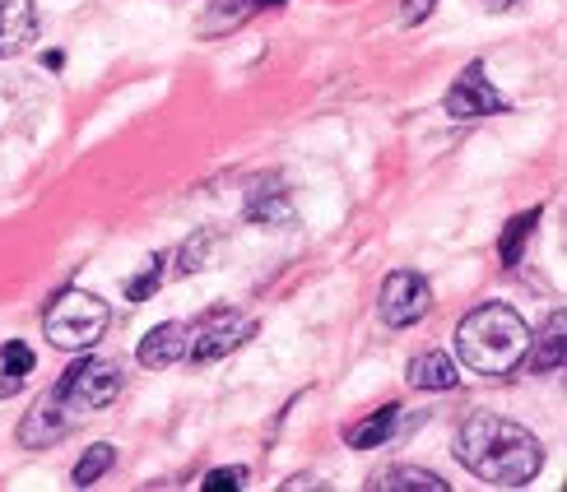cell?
Here are the masks:
<instances>
[{"instance_id":"5bb4252c","label":"cell","mask_w":567,"mask_h":492,"mask_svg":"<svg viewBox=\"0 0 567 492\" xmlns=\"http://www.w3.org/2000/svg\"><path fill=\"white\" fill-rule=\"evenodd\" d=\"M247 223H261V228H289L298 214H293V205H289V196L279 191V181H266L261 191H251V200H247Z\"/></svg>"},{"instance_id":"9c48e42d","label":"cell","mask_w":567,"mask_h":492,"mask_svg":"<svg viewBox=\"0 0 567 492\" xmlns=\"http://www.w3.org/2000/svg\"><path fill=\"white\" fill-rule=\"evenodd\" d=\"M65 405L61 400H38L29 414H23V423H19V447H29V451H47V447H56V441L65 437Z\"/></svg>"},{"instance_id":"277c9868","label":"cell","mask_w":567,"mask_h":492,"mask_svg":"<svg viewBox=\"0 0 567 492\" xmlns=\"http://www.w3.org/2000/svg\"><path fill=\"white\" fill-rule=\"evenodd\" d=\"M116 395H122V367H116L112 358H75L61 371L52 400L93 414V409H107Z\"/></svg>"},{"instance_id":"e0dca14e","label":"cell","mask_w":567,"mask_h":492,"mask_svg":"<svg viewBox=\"0 0 567 492\" xmlns=\"http://www.w3.org/2000/svg\"><path fill=\"white\" fill-rule=\"evenodd\" d=\"M539 219H545V209L530 205L522 219H512V223L503 228V238H498V261H503L507 270L522 265V255H526V247H530V232L539 228Z\"/></svg>"},{"instance_id":"30bf717a","label":"cell","mask_w":567,"mask_h":492,"mask_svg":"<svg viewBox=\"0 0 567 492\" xmlns=\"http://www.w3.org/2000/svg\"><path fill=\"white\" fill-rule=\"evenodd\" d=\"M410 386L414 390H456L461 367L452 354H442V348H423V354L410 363Z\"/></svg>"},{"instance_id":"4fadbf2b","label":"cell","mask_w":567,"mask_h":492,"mask_svg":"<svg viewBox=\"0 0 567 492\" xmlns=\"http://www.w3.org/2000/svg\"><path fill=\"white\" fill-rule=\"evenodd\" d=\"M38 33V10L33 0H0V56L29 46V38Z\"/></svg>"},{"instance_id":"52a82bcc","label":"cell","mask_w":567,"mask_h":492,"mask_svg":"<svg viewBox=\"0 0 567 492\" xmlns=\"http://www.w3.org/2000/svg\"><path fill=\"white\" fill-rule=\"evenodd\" d=\"M442 107H446V116H456V122H475V116H498V112H507V98L488 84L484 61H470L461 75L452 80V88H446Z\"/></svg>"},{"instance_id":"44dd1931","label":"cell","mask_w":567,"mask_h":492,"mask_svg":"<svg viewBox=\"0 0 567 492\" xmlns=\"http://www.w3.org/2000/svg\"><path fill=\"white\" fill-rule=\"evenodd\" d=\"M158 265H163V255L154 251L150 261H145V270H140V274L131 279V284H126V297H131V302H145V297H154V293H158Z\"/></svg>"},{"instance_id":"6da1fadb","label":"cell","mask_w":567,"mask_h":492,"mask_svg":"<svg viewBox=\"0 0 567 492\" xmlns=\"http://www.w3.org/2000/svg\"><path fill=\"white\" fill-rule=\"evenodd\" d=\"M456 460L484 483L522 488L539 474L545 447L535 441L530 428L512 423V418H503V414L480 409V414H470L461 423V432H456Z\"/></svg>"},{"instance_id":"8992f818","label":"cell","mask_w":567,"mask_h":492,"mask_svg":"<svg viewBox=\"0 0 567 492\" xmlns=\"http://www.w3.org/2000/svg\"><path fill=\"white\" fill-rule=\"evenodd\" d=\"M256 316H247V312H215V316H205L200 321V331L192 335V348H186V358H196V363H219V358H228L233 348H243L247 339H256Z\"/></svg>"},{"instance_id":"d6986e66","label":"cell","mask_w":567,"mask_h":492,"mask_svg":"<svg viewBox=\"0 0 567 492\" xmlns=\"http://www.w3.org/2000/svg\"><path fill=\"white\" fill-rule=\"evenodd\" d=\"M368 488H377V492H391V488H423V492H446V479H442V474H429V470H414V464H395V470L377 474Z\"/></svg>"},{"instance_id":"603a6c76","label":"cell","mask_w":567,"mask_h":492,"mask_svg":"<svg viewBox=\"0 0 567 492\" xmlns=\"http://www.w3.org/2000/svg\"><path fill=\"white\" fill-rule=\"evenodd\" d=\"M433 6H437V0H405V6H400V19H405V29H414V23L429 19Z\"/></svg>"},{"instance_id":"cb8c5ba5","label":"cell","mask_w":567,"mask_h":492,"mask_svg":"<svg viewBox=\"0 0 567 492\" xmlns=\"http://www.w3.org/2000/svg\"><path fill=\"white\" fill-rule=\"evenodd\" d=\"M293 488H317V479H307V474H298V479H284V492H293Z\"/></svg>"},{"instance_id":"7c38bea8","label":"cell","mask_w":567,"mask_h":492,"mask_svg":"<svg viewBox=\"0 0 567 492\" xmlns=\"http://www.w3.org/2000/svg\"><path fill=\"white\" fill-rule=\"evenodd\" d=\"M266 6H284V0H215V6L200 14V38H219V33L243 29V23Z\"/></svg>"},{"instance_id":"ffe728a7","label":"cell","mask_w":567,"mask_h":492,"mask_svg":"<svg viewBox=\"0 0 567 492\" xmlns=\"http://www.w3.org/2000/svg\"><path fill=\"white\" fill-rule=\"evenodd\" d=\"M112 464H116V447H112V441H93V447L80 456V464H75V474H70V479H75V488H89V483H99L112 470Z\"/></svg>"},{"instance_id":"8fae6325","label":"cell","mask_w":567,"mask_h":492,"mask_svg":"<svg viewBox=\"0 0 567 492\" xmlns=\"http://www.w3.org/2000/svg\"><path fill=\"white\" fill-rule=\"evenodd\" d=\"M395 432H400V405H382L377 414L359 418V423L344 432V447H353V451H377V447H386Z\"/></svg>"},{"instance_id":"2e32d148","label":"cell","mask_w":567,"mask_h":492,"mask_svg":"<svg viewBox=\"0 0 567 492\" xmlns=\"http://www.w3.org/2000/svg\"><path fill=\"white\" fill-rule=\"evenodd\" d=\"M224 251V232L219 228H196L192 238L177 247V274H200L205 265H215V255Z\"/></svg>"},{"instance_id":"7402d4cb","label":"cell","mask_w":567,"mask_h":492,"mask_svg":"<svg viewBox=\"0 0 567 492\" xmlns=\"http://www.w3.org/2000/svg\"><path fill=\"white\" fill-rule=\"evenodd\" d=\"M247 483V474L243 470H209L205 479H200V488L205 492H238Z\"/></svg>"},{"instance_id":"3957f363","label":"cell","mask_w":567,"mask_h":492,"mask_svg":"<svg viewBox=\"0 0 567 492\" xmlns=\"http://www.w3.org/2000/svg\"><path fill=\"white\" fill-rule=\"evenodd\" d=\"M107 302L93 297L84 289H65L52 307H47L42 316V335L52 348H65V354H84V348H93L103 335H107Z\"/></svg>"},{"instance_id":"5b68a950","label":"cell","mask_w":567,"mask_h":492,"mask_svg":"<svg viewBox=\"0 0 567 492\" xmlns=\"http://www.w3.org/2000/svg\"><path fill=\"white\" fill-rule=\"evenodd\" d=\"M433 307V289L429 279L419 270H391L386 284H382V297H377V312L391 331H405V325H419Z\"/></svg>"},{"instance_id":"9a60e30c","label":"cell","mask_w":567,"mask_h":492,"mask_svg":"<svg viewBox=\"0 0 567 492\" xmlns=\"http://www.w3.org/2000/svg\"><path fill=\"white\" fill-rule=\"evenodd\" d=\"M563 331H567V321H563V312H554L549 316V325H545V335H530V348H526V367L530 371H539V377H549V371H563Z\"/></svg>"},{"instance_id":"ac0fdd59","label":"cell","mask_w":567,"mask_h":492,"mask_svg":"<svg viewBox=\"0 0 567 492\" xmlns=\"http://www.w3.org/2000/svg\"><path fill=\"white\" fill-rule=\"evenodd\" d=\"M33 348L23 339H6V348H0V400H10V395L23 386V377L33 371Z\"/></svg>"},{"instance_id":"7a4b0ae2","label":"cell","mask_w":567,"mask_h":492,"mask_svg":"<svg viewBox=\"0 0 567 492\" xmlns=\"http://www.w3.org/2000/svg\"><path fill=\"white\" fill-rule=\"evenodd\" d=\"M530 325L507 302H484L456 325V354L480 377H507L526 363Z\"/></svg>"},{"instance_id":"d4e9b609","label":"cell","mask_w":567,"mask_h":492,"mask_svg":"<svg viewBox=\"0 0 567 492\" xmlns=\"http://www.w3.org/2000/svg\"><path fill=\"white\" fill-rule=\"evenodd\" d=\"M488 10H507V6H516V0H484Z\"/></svg>"},{"instance_id":"ba28073f","label":"cell","mask_w":567,"mask_h":492,"mask_svg":"<svg viewBox=\"0 0 567 492\" xmlns=\"http://www.w3.org/2000/svg\"><path fill=\"white\" fill-rule=\"evenodd\" d=\"M186 348H192V331H186L182 321H163V325H154V331L135 344V358H140V367L163 371V367L182 363Z\"/></svg>"}]
</instances>
